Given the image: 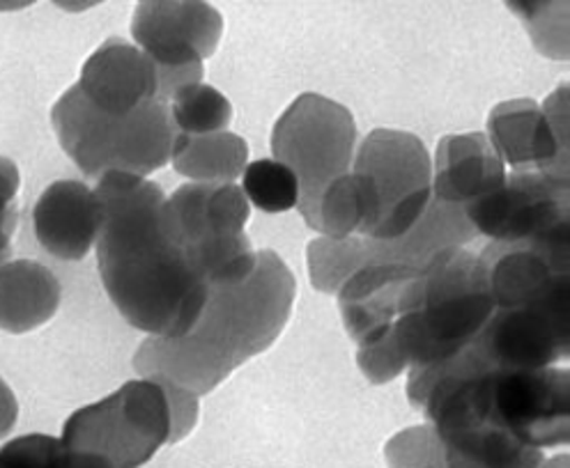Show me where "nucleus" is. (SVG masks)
Listing matches in <instances>:
<instances>
[{"label": "nucleus", "mask_w": 570, "mask_h": 468, "mask_svg": "<svg viewBox=\"0 0 570 468\" xmlns=\"http://www.w3.org/2000/svg\"><path fill=\"white\" fill-rule=\"evenodd\" d=\"M95 193L101 202L95 246L106 295L142 333H189L205 306L207 285L173 232L161 187L111 170L99 177Z\"/></svg>", "instance_id": "f257e3e1"}, {"label": "nucleus", "mask_w": 570, "mask_h": 468, "mask_svg": "<svg viewBox=\"0 0 570 468\" xmlns=\"http://www.w3.org/2000/svg\"><path fill=\"white\" fill-rule=\"evenodd\" d=\"M297 282L274 250H261L256 269L242 282L207 287L205 306L189 333L148 338L134 368L196 398L212 392L248 358L263 354L291 319Z\"/></svg>", "instance_id": "f03ea898"}, {"label": "nucleus", "mask_w": 570, "mask_h": 468, "mask_svg": "<svg viewBox=\"0 0 570 468\" xmlns=\"http://www.w3.org/2000/svg\"><path fill=\"white\" fill-rule=\"evenodd\" d=\"M492 312L481 256L449 246L407 280L389 336L407 368L442 366L481 333Z\"/></svg>", "instance_id": "7ed1b4c3"}, {"label": "nucleus", "mask_w": 570, "mask_h": 468, "mask_svg": "<svg viewBox=\"0 0 570 468\" xmlns=\"http://www.w3.org/2000/svg\"><path fill=\"white\" fill-rule=\"evenodd\" d=\"M51 122L65 155L97 179L111 170L148 177L170 161L177 140L166 101L153 99L127 116H109L79 86L58 99Z\"/></svg>", "instance_id": "20e7f679"}, {"label": "nucleus", "mask_w": 570, "mask_h": 468, "mask_svg": "<svg viewBox=\"0 0 570 468\" xmlns=\"http://www.w3.org/2000/svg\"><path fill=\"white\" fill-rule=\"evenodd\" d=\"M366 205L362 237H405L433 200V161L414 133L375 129L354 152L352 168Z\"/></svg>", "instance_id": "39448f33"}, {"label": "nucleus", "mask_w": 570, "mask_h": 468, "mask_svg": "<svg viewBox=\"0 0 570 468\" xmlns=\"http://www.w3.org/2000/svg\"><path fill=\"white\" fill-rule=\"evenodd\" d=\"M177 241L207 287L235 285L256 269L258 253L244 228L248 200L233 182H191L166 198Z\"/></svg>", "instance_id": "423d86ee"}, {"label": "nucleus", "mask_w": 570, "mask_h": 468, "mask_svg": "<svg viewBox=\"0 0 570 468\" xmlns=\"http://www.w3.org/2000/svg\"><path fill=\"white\" fill-rule=\"evenodd\" d=\"M173 411L161 381H127L109 398L71 414L60 441L114 468H140L170 444Z\"/></svg>", "instance_id": "0eeeda50"}, {"label": "nucleus", "mask_w": 570, "mask_h": 468, "mask_svg": "<svg viewBox=\"0 0 570 468\" xmlns=\"http://www.w3.org/2000/svg\"><path fill=\"white\" fill-rule=\"evenodd\" d=\"M274 159L299 182V213L313 228L320 196L350 172L356 152V125L345 106L323 94L297 97L272 131Z\"/></svg>", "instance_id": "6e6552de"}, {"label": "nucleus", "mask_w": 570, "mask_h": 468, "mask_svg": "<svg viewBox=\"0 0 570 468\" xmlns=\"http://www.w3.org/2000/svg\"><path fill=\"white\" fill-rule=\"evenodd\" d=\"M224 19L205 0H138L131 38L157 67L159 99L203 83V60L219 47Z\"/></svg>", "instance_id": "1a4fd4ad"}, {"label": "nucleus", "mask_w": 570, "mask_h": 468, "mask_svg": "<svg viewBox=\"0 0 570 468\" xmlns=\"http://www.w3.org/2000/svg\"><path fill=\"white\" fill-rule=\"evenodd\" d=\"M568 177L543 170L507 172L504 185L462 207L476 235L497 243L568 248Z\"/></svg>", "instance_id": "9d476101"}, {"label": "nucleus", "mask_w": 570, "mask_h": 468, "mask_svg": "<svg viewBox=\"0 0 570 468\" xmlns=\"http://www.w3.org/2000/svg\"><path fill=\"white\" fill-rule=\"evenodd\" d=\"M568 290L531 306L494 308L468 351L488 370H539L566 361Z\"/></svg>", "instance_id": "9b49d317"}, {"label": "nucleus", "mask_w": 570, "mask_h": 468, "mask_svg": "<svg viewBox=\"0 0 570 468\" xmlns=\"http://www.w3.org/2000/svg\"><path fill=\"white\" fill-rule=\"evenodd\" d=\"M485 136L504 166L568 177V86L561 83L546 106L531 99L497 103Z\"/></svg>", "instance_id": "f8f14e48"}, {"label": "nucleus", "mask_w": 570, "mask_h": 468, "mask_svg": "<svg viewBox=\"0 0 570 468\" xmlns=\"http://www.w3.org/2000/svg\"><path fill=\"white\" fill-rule=\"evenodd\" d=\"M568 253L570 248L492 241L481 260L494 308L531 306L570 287Z\"/></svg>", "instance_id": "ddd939ff"}, {"label": "nucleus", "mask_w": 570, "mask_h": 468, "mask_svg": "<svg viewBox=\"0 0 570 468\" xmlns=\"http://www.w3.org/2000/svg\"><path fill=\"white\" fill-rule=\"evenodd\" d=\"M77 86L95 108L109 116H127L138 106L159 99L153 60L118 38L104 42L86 60Z\"/></svg>", "instance_id": "4468645a"}, {"label": "nucleus", "mask_w": 570, "mask_h": 468, "mask_svg": "<svg viewBox=\"0 0 570 468\" xmlns=\"http://www.w3.org/2000/svg\"><path fill=\"white\" fill-rule=\"evenodd\" d=\"M35 237L58 260H83L101 228V202L83 182L51 185L32 211Z\"/></svg>", "instance_id": "2eb2a0df"}, {"label": "nucleus", "mask_w": 570, "mask_h": 468, "mask_svg": "<svg viewBox=\"0 0 570 468\" xmlns=\"http://www.w3.org/2000/svg\"><path fill=\"white\" fill-rule=\"evenodd\" d=\"M419 267L401 262H366L343 285L338 308L347 336L360 345L380 340L399 317V297Z\"/></svg>", "instance_id": "dca6fc26"}, {"label": "nucleus", "mask_w": 570, "mask_h": 468, "mask_svg": "<svg viewBox=\"0 0 570 468\" xmlns=\"http://www.w3.org/2000/svg\"><path fill=\"white\" fill-rule=\"evenodd\" d=\"M507 179V166L499 159L485 133L444 136L438 146L433 170V198L468 207L497 191Z\"/></svg>", "instance_id": "f3484780"}, {"label": "nucleus", "mask_w": 570, "mask_h": 468, "mask_svg": "<svg viewBox=\"0 0 570 468\" xmlns=\"http://www.w3.org/2000/svg\"><path fill=\"white\" fill-rule=\"evenodd\" d=\"M60 306V282L40 262L0 265V331L28 333L47 323Z\"/></svg>", "instance_id": "a211bd4d"}, {"label": "nucleus", "mask_w": 570, "mask_h": 468, "mask_svg": "<svg viewBox=\"0 0 570 468\" xmlns=\"http://www.w3.org/2000/svg\"><path fill=\"white\" fill-rule=\"evenodd\" d=\"M248 161L246 140L230 131H217L205 136L177 133L170 163L194 182H233Z\"/></svg>", "instance_id": "6ab92c4d"}, {"label": "nucleus", "mask_w": 570, "mask_h": 468, "mask_svg": "<svg viewBox=\"0 0 570 468\" xmlns=\"http://www.w3.org/2000/svg\"><path fill=\"white\" fill-rule=\"evenodd\" d=\"M166 103L175 131L183 136L226 131L233 120L230 101L217 88L205 83H191L175 90Z\"/></svg>", "instance_id": "aec40b11"}, {"label": "nucleus", "mask_w": 570, "mask_h": 468, "mask_svg": "<svg viewBox=\"0 0 570 468\" xmlns=\"http://www.w3.org/2000/svg\"><path fill=\"white\" fill-rule=\"evenodd\" d=\"M0 468H114L109 461L65 446L49 435H26L0 448Z\"/></svg>", "instance_id": "412c9836"}, {"label": "nucleus", "mask_w": 570, "mask_h": 468, "mask_svg": "<svg viewBox=\"0 0 570 468\" xmlns=\"http://www.w3.org/2000/svg\"><path fill=\"white\" fill-rule=\"evenodd\" d=\"M366 221V205L360 185L352 172H345L320 196L313 228L330 239H345L360 235Z\"/></svg>", "instance_id": "4be33fe9"}, {"label": "nucleus", "mask_w": 570, "mask_h": 468, "mask_svg": "<svg viewBox=\"0 0 570 468\" xmlns=\"http://www.w3.org/2000/svg\"><path fill=\"white\" fill-rule=\"evenodd\" d=\"M366 265L364 256V239L362 237H345L330 239L317 237L308 243V269L311 282L315 290L334 295L341 290V285Z\"/></svg>", "instance_id": "5701e85b"}, {"label": "nucleus", "mask_w": 570, "mask_h": 468, "mask_svg": "<svg viewBox=\"0 0 570 468\" xmlns=\"http://www.w3.org/2000/svg\"><path fill=\"white\" fill-rule=\"evenodd\" d=\"M242 191L248 202L267 213L291 211L299 202L297 175L276 159L248 163L242 172Z\"/></svg>", "instance_id": "b1692460"}, {"label": "nucleus", "mask_w": 570, "mask_h": 468, "mask_svg": "<svg viewBox=\"0 0 570 468\" xmlns=\"http://www.w3.org/2000/svg\"><path fill=\"white\" fill-rule=\"evenodd\" d=\"M543 56L568 58V0H504Z\"/></svg>", "instance_id": "393cba45"}, {"label": "nucleus", "mask_w": 570, "mask_h": 468, "mask_svg": "<svg viewBox=\"0 0 570 468\" xmlns=\"http://www.w3.org/2000/svg\"><path fill=\"white\" fill-rule=\"evenodd\" d=\"M19 418V405L12 388L0 379V441H3L10 431L14 429Z\"/></svg>", "instance_id": "a878e982"}, {"label": "nucleus", "mask_w": 570, "mask_h": 468, "mask_svg": "<svg viewBox=\"0 0 570 468\" xmlns=\"http://www.w3.org/2000/svg\"><path fill=\"white\" fill-rule=\"evenodd\" d=\"M51 3L65 12H86V10L104 3V0H51Z\"/></svg>", "instance_id": "bb28decb"}, {"label": "nucleus", "mask_w": 570, "mask_h": 468, "mask_svg": "<svg viewBox=\"0 0 570 468\" xmlns=\"http://www.w3.org/2000/svg\"><path fill=\"white\" fill-rule=\"evenodd\" d=\"M38 3V0H0V12H17Z\"/></svg>", "instance_id": "cd10ccee"}, {"label": "nucleus", "mask_w": 570, "mask_h": 468, "mask_svg": "<svg viewBox=\"0 0 570 468\" xmlns=\"http://www.w3.org/2000/svg\"><path fill=\"white\" fill-rule=\"evenodd\" d=\"M416 468H433V466H416Z\"/></svg>", "instance_id": "c85d7f7f"}]
</instances>
